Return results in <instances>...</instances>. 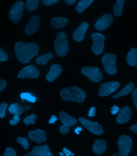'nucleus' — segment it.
<instances>
[{"label": "nucleus", "instance_id": "nucleus-1", "mask_svg": "<svg viewBox=\"0 0 137 156\" xmlns=\"http://www.w3.org/2000/svg\"><path fill=\"white\" fill-rule=\"evenodd\" d=\"M15 51L19 61L21 63L26 64L38 54L39 47L33 42L25 44L24 42L20 41L15 44Z\"/></svg>", "mask_w": 137, "mask_h": 156}, {"label": "nucleus", "instance_id": "nucleus-2", "mask_svg": "<svg viewBox=\"0 0 137 156\" xmlns=\"http://www.w3.org/2000/svg\"><path fill=\"white\" fill-rule=\"evenodd\" d=\"M60 93L61 98L65 101L82 103L84 102L86 96L85 91L76 86L64 88Z\"/></svg>", "mask_w": 137, "mask_h": 156}, {"label": "nucleus", "instance_id": "nucleus-3", "mask_svg": "<svg viewBox=\"0 0 137 156\" xmlns=\"http://www.w3.org/2000/svg\"><path fill=\"white\" fill-rule=\"evenodd\" d=\"M55 48L59 57H65L67 55L69 44L67 37L64 33L61 32L57 33L55 41Z\"/></svg>", "mask_w": 137, "mask_h": 156}, {"label": "nucleus", "instance_id": "nucleus-4", "mask_svg": "<svg viewBox=\"0 0 137 156\" xmlns=\"http://www.w3.org/2000/svg\"><path fill=\"white\" fill-rule=\"evenodd\" d=\"M116 60V55L112 53L105 54L102 57V62L105 71L109 75H114L117 73Z\"/></svg>", "mask_w": 137, "mask_h": 156}, {"label": "nucleus", "instance_id": "nucleus-5", "mask_svg": "<svg viewBox=\"0 0 137 156\" xmlns=\"http://www.w3.org/2000/svg\"><path fill=\"white\" fill-rule=\"evenodd\" d=\"M24 5V2L19 0L14 4L9 11V18L13 23H17L22 18Z\"/></svg>", "mask_w": 137, "mask_h": 156}, {"label": "nucleus", "instance_id": "nucleus-6", "mask_svg": "<svg viewBox=\"0 0 137 156\" xmlns=\"http://www.w3.org/2000/svg\"><path fill=\"white\" fill-rule=\"evenodd\" d=\"M117 145L119 149V156H127L131 150L132 141L130 137L127 135H121L117 140Z\"/></svg>", "mask_w": 137, "mask_h": 156}, {"label": "nucleus", "instance_id": "nucleus-7", "mask_svg": "<svg viewBox=\"0 0 137 156\" xmlns=\"http://www.w3.org/2000/svg\"><path fill=\"white\" fill-rule=\"evenodd\" d=\"M81 73L93 82L99 83L103 79V75L99 69L95 66H85L82 69Z\"/></svg>", "mask_w": 137, "mask_h": 156}, {"label": "nucleus", "instance_id": "nucleus-8", "mask_svg": "<svg viewBox=\"0 0 137 156\" xmlns=\"http://www.w3.org/2000/svg\"><path fill=\"white\" fill-rule=\"evenodd\" d=\"M92 39L93 41L92 51L95 55H98L103 52L104 47L105 37L99 33H94L92 34Z\"/></svg>", "mask_w": 137, "mask_h": 156}, {"label": "nucleus", "instance_id": "nucleus-9", "mask_svg": "<svg viewBox=\"0 0 137 156\" xmlns=\"http://www.w3.org/2000/svg\"><path fill=\"white\" fill-rule=\"evenodd\" d=\"M79 121L85 128L92 133L97 135L103 134L104 131L103 127L98 122L89 121L84 117L79 118Z\"/></svg>", "mask_w": 137, "mask_h": 156}, {"label": "nucleus", "instance_id": "nucleus-10", "mask_svg": "<svg viewBox=\"0 0 137 156\" xmlns=\"http://www.w3.org/2000/svg\"><path fill=\"white\" fill-rule=\"evenodd\" d=\"M120 86V83L115 81L103 83L99 86L98 94L100 97L108 96L116 91Z\"/></svg>", "mask_w": 137, "mask_h": 156}, {"label": "nucleus", "instance_id": "nucleus-11", "mask_svg": "<svg viewBox=\"0 0 137 156\" xmlns=\"http://www.w3.org/2000/svg\"><path fill=\"white\" fill-rule=\"evenodd\" d=\"M39 71L32 65H29L24 67L18 74L17 77L20 79H36L39 77Z\"/></svg>", "mask_w": 137, "mask_h": 156}, {"label": "nucleus", "instance_id": "nucleus-12", "mask_svg": "<svg viewBox=\"0 0 137 156\" xmlns=\"http://www.w3.org/2000/svg\"><path fill=\"white\" fill-rule=\"evenodd\" d=\"M114 20V16L111 14H105L97 20L94 27L97 30L102 31L110 26Z\"/></svg>", "mask_w": 137, "mask_h": 156}, {"label": "nucleus", "instance_id": "nucleus-13", "mask_svg": "<svg viewBox=\"0 0 137 156\" xmlns=\"http://www.w3.org/2000/svg\"><path fill=\"white\" fill-rule=\"evenodd\" d=\"M40 25V20L39 16L33 15L27 23L24 29V32L27 35H32L39 29Z\"/></svg>", "mask_w": 137, "mask_h": 156}, {"label": "nucleus", "instance_id": "nucleus-14", "mask_svg": "<svg viewBox=\"0 0 137 156\" xmlns=\"http://www.w3.org/2000/svg\"><path fill=\"white\" fill-rule=\"evenodd\" d=\"M25 156H52L49 147L46 144L34 147L32 151Z\"/></svg>", "mask_w": 137, "mask_h": 156}, {"label": "nucleus", "instance_id": "nucleus-15", "mask_svg": "<svg viewBox=\"0 0 137 156\" xmlns=\"http://www.w3.org/2000/svg\"><path fill=\"white\" fill-rule=\"evenodd\" d=\"M28 135L31 140L38 143L45 142L47 140L45 131L40 129L29 131Z\"/></svg>", "mask_w": 137, "mask_h": 156}, {"label": "nucleus", "instance_id": "nucleus-16", "mask_svg": "<svg viewBox=\"0 0 137 156\" xmlns=\"http://www.w3.org/2000/svg\"><path fill=\"white\" fill-rule=\"evenodd\" d=\"M89 28L88 23L84 22L74 31L73 34V39L76 42H80L84 39L86 32Z\"/></svg>", "mask_w": 137, "mask_h": 156}, {"label": "nucleus", "instance_id": "nucleus-17", "mask_svg": "<svg viewBox=\"0 0 137 156\" xmlns=\"http://www.w3.org/2000/svg\"><path fill=\"white\" fill-rule=\"evenodd\" d=\"M131 109L128 107H125L121 110L116 119V122L120 124L127 123L131 118Z\"/></svg>", "mask_w": 137, "mask_h": 156}, {"label": "nucleus", "instance_id": "nucleus-18", "mask_svg": "<svg viewBox=\"0 0 137 156\" xmlns=\"http://www.w3.org/2000/svg\"><path fill=\"white\" fill-rule=\"evenodd\" d=\"M63 71L62 67L59 65L53 64L50 69L49 72L46 75L47 81L52 82L58 77Z\"/></svg>", "mask_w": 137, "mask_h": 156}, {"label": "nucleus", "instance_id": "nucleus-19", "mask_svg": "<svg viewBox=\"0 0 137 156\" xmlns=\"http://www.w3.org/2000/svg\"><path fill=\"white\" fill-rule=\"evenodd\" d=\"M31 106L27 105L23 106L18 103H14L10 105L8 111L10 113L14 115L20 116L25 111L31 109Z\"/></svg>", "mask_w": 137, "mask_h": 156}, {"label": "nucleus", "instance_id": "nucleus-20", "mask_svg": "<svg viewBox=\"0 0 137 156\" xmlns=\"http://www.w3.org/2000/svg\"><path fill=\"white\" fill-rule=\"evenodd\" d=\"M59 119L63 125L72 127L78 122V120L70 115L64 111H61L59 114Z\"/></svg>", "mask_w": 137, "mask_h": 156}, {"label": "nucleus", "instance_id": "nucleus-21", "mask_svg": "<svg viewBox=\"0 0 137 156\" xmlns=\"http://www.w3.org/2000/svg\"><path fill=\"white\" fill-rule=\"evenodd\" d=\"M107 148V143L103 139H98L95 141L92 151L97 155H101L105 151Z\"/></svg>", "mask_w": 137, "mask_h": 156}, {"label": "nucleus", "instance_id": "nucleus-22", "mask_svg": "<svg viewBox=\"0 0 137 156\" xmlns=\"http://www.w3.org/2000/svg\"><path fill=\"white\" fill-rule=\"evenodd\" d=\"M67 19L60 17H53L51 20V25L56 29H61L68 23Z\"/></svg>", "mask_w": 137, "mask_h": 156}, {"label": "nucleus", "instance_id": "nucleus-23", "mask_svg": "<svg viewBox=\"0 0 137 156\" xmlns=\"http://www.w3.org/2000/svg\"><path fill=\"white\" fill-rule=\"evenodd\" d=\"M126 61L130 66H137V48H133L130 50L127 55Z\"/></svg>", "mask_w": 137, "mask_h": 156}, {"label": "nucleus", "instance_id": "nucleus-24", "mask_svg": "<svg viewBox=\"0 0 137 156\" xmlns=\"http://www.w3.org/2000/svg\"><path fill=\"white\" fill-rule=\"evenodd\" d=\"M135 85L133 83H128L121 91L113 96L112 98L115 99L120 97H123L130 94L134 90Z\"/></svg>", "mask_w": 137, "mask_h": 156}, {"label": "nucleus", "instance_id": "nucleus-25", "mask_svg": "<svg viewBox=\"0 0 137 156\" xmlns=\"http://www.w3.org/2000/svg\"><path fill=\"white\" fill-rule=\"evenodd\" d=\"M93 1L94 0H81L76 6L75 9L79 13H82Z\"/></svg>", "mask_w": 137, "mask_h": 156}, {"label": "nucleus", "instance_id": "nucleus-26", "mask_svg": "<svg viewBox=\"0 0 137 156\" xmlns=\"http://www.w3.org/2000/svg\"><path fill=\"white\" fill-rule=\"evenodd\" d=\"M125 0H116L113 7L114 15L116 16H120L122 14L123 8Z\"/></svg>", "mask_w": 137, "mask_h": 156}, {"label": "nucleus", "instance_id": "nucleus-27", "mask_svg": "<svg viewBox=\"0 0 137 156\" xmlns=\"http://www.w3.org/2000/svg\"><path fill=\"white\" fill-rule=\"evenodd\" d=\"M53 57V55L51 52H49L38 57L36 60V62L38 64L44 65L47 64L49 60Z\"/></svg>", "mask_w": 137, "mask_h": 156}, {"label": "nucleus", "instance_id": "nucleus-28", "mask_svg": "<svg viewBox=\"0 0 137 156\" xmlns=\"http://www.w3.org/2000/svg\"><path fill=\"white\" fill-rule=\"evenodd\" d=\"M39 3V0H27L25 7L28 11L31 12L36 9Z\"/></svg>", "mask_w": 137, "mask_h": 156}, {"label": "nucleus", "instance_id": "nucleus-29", "mask_svg": "<svg viewBox=\"0 0 137 156\" xmlns=\"http://www.w3.org/2000/svg\"><path fill=\"white\" fill-rule=\"evenodd\" d=\"M20 97L22 101L27 100L28 102H31L32 103H35L37 99V98L33 96L31 93H22L20 94Z\"/></svg>", "mask_w": 137, "mask_h": 156}, {"label": "nucleus", "instance_id": "nucleus-30", "mask_svg": "<svg viewBox=\"0 0 137 156\" xmlns=\"http://www.w3.org/2000/svg\"><path fill=\"white\" fill-rule=\"evenodd\" d=\"M16 141L23 147V149L25 150L29 149V144L28 139L26 138L17 137L16 138Z\"/></svg>", "mask_w": 137, "mask_h": 156}, {"label": "nucleus", "instance_id": "nucleus-31", "mask_svg": "<svg viewBox=\"0 0 137 156\" xmlns=\"http://www.w3.org/2000/svg\"><path fill=\"white\" fill-rule=\"evenodd\" d=\"M37 117L35 115L33 114L27 116L24 119L23 122L25 125H34L36 121Z\"/></svg>", "mask_w": 137, "mask_h": 156}, {"label": "nucleus", "instance_id": "nucleus-32", "mask_svg": "<svg viewBox=\"0 0 137 156\" xmlns=\"http://www.w3.org/2000/svg\"><path fill=\"white\" fill-rule=\"evenodd\" d=\"M8 104L6 102L0 103V118L3 119L6 114L5 110Z\"/></svg>", "mask_w": 137, "mask_h": 156}, {"label": "nucleus", "instance_id": "nucleus-33", "mask_svg": "<svg viewBox=\"0 0 137 156\" xmlns=\"http://www.w3.org/2000/svg\"><path fill=\"white\" fill-rule=\"evenodd\" d=\"M8 59L7 53L4 49L0 47V62H6Z\"/></svg>", "mask_w": 137, "mask_h": 156}, {"label": "nucleus", "instance_id": "nucleus-34", "mask_svg": "<svg viewBox=\"0 0 137 156\" xmlns=\"http://www.w3.org/2000/svg\"><path fill=\"white\" fill-rule=\"evenodd\" d=\"M4 156H16V153L15 150L12 148L8 147L6 148L3 154Z\"/></svg>", "mask_w": 137, "mask_h": 156}, {"label": "nucleus", "instance_id": "nucleus-35", "mask_svg": "<svg viewBox=\"0 0 137 156\" xmlns=\"http://www.w3.org/2000/svg\"><path fill=\"white\" fill-rule=\"evenodd\" d=\"M70 126L65 125H62L59 128V131L62 135H65L70 131Z\"/></svg>", "mask_w": 137, "mask_h": 156}, {"label": "nucleus", "instance_id": "nucleus-36", "mask_svg": "<svg viewBox=\"0 0 137 156\" xmlns=\"http://www.w3.org/2000/svg\"><path fill=\"white\" fill-rule=\"evenodd\" d=\"M58 0H42L43 4L45 6H52L56 3Z\"/></svg>", "mask_w": 137, "mask_h": 156}, {"label": "nucleus", "instance_id": "nucleus-37", "mask_svg": "<svg viewBox=\"0 0 137 156\" xmlns=\"http://www.w3.org/2000/svg\"><path fill=\"white\" fill-rule=\"evenodd\" d=\"M133 102L137 110V88L134 89L132 93Z\"/></svg>", "mask_w": 137, "mask_h": 156}, {"label": "nucleus", "instance_id": "nucleus-38", "mask_svg": "<svg viewBox=\"0 0 137 156\" xmlns=\"http://www.w3.org/2000/svg\"><path fill=\"white\" fill-rule=\"evenodd\" d=\"M96 107H92L90 108V109L89 111V113H88V117H92L96 116Z\"/></svg>", "mask_w": 137, "mask_h": 156}, {"label": "nucleus", "instance_id": "nucleus-39", "mask_svg": "<svg viewBox=\"0 0 137 156\" xmlns=\"http://www.w3.org/2000/svg\"><path fill=\"white\" fill-rule=\"evenodd\" d=\"M7 86V82L3 79H0V92L3 90Z\"/></svg>", "mask_w": 137, "mask_h": 156}, {"label": "nucleus", "instance_id": "nucleus-40", "mask_svg": "<svg viewBox=\"0 0 137 156\" xmlns=\"http://www.w3.org/2000/svg\"><path fill=\"white\" fill-rule=\"evenodd\" d=\"M111 111H110L111 114L116 115L120 110V108L117 106L114 105L111 108Z\"/></svg>", "mask_w": 137, "mask_h": 156}, {"label": "nucleus", "instance_id": "nucleus-41", "mask_svg": "<svg viewBox=\"0 0 137 156\" xmlns=\"http://www.w3.org/2000/svg\"><path fill=\"white\" fill-rule=\"evenodd\" d=\"M63 151L64 153L65 154L66 156H74V153H71V151L70 150H68L67 149H66V148L64 147L63 148Z\"/></svg>", "mask_w": 137, "mask_h": 156}, {"label": "nucleus", "instance_id": "nucleus-42", "mask_svg": "<svg viewBox=\"0 0 137 156\" xmlns=\"http://www.w3.org/2000/svg\"><path fill=\"white\" fill-rule=\"evenodd\" d=\"M58 119V118L56 116L52 115V117H51L49 121V124L54 123Z\"/></svg>", "mask_w": 137, "mask_h": 156}, {"label": "nucleus", "instance_id": "nucleus-43", "mask_svg": "<svg viewBox=\"0 0 137 156\" xmlns=\"http://www.w3.org/2000/svg\"><path fill=\"white\" fill-rule=\"evenodd\" d=\"M129 130H132L134 132V133L137 134V123L129 127Z\"/></svg>", "mask_w": 137, "mask_h": 156}, {"label": "nucleus", "instance_id": "nucleus-44", "mask_svg": "<svg viewBox=\"0 0 137 156\" xmlns=\"http://www.w3.org/2000/svg\"><path fill=\"white\" fill-rule=\"evenodd\" d=\"M82 130V128L80 127V126H78L76 128L74 129V132L77 135H78L79 134V132Z\"/></svg>", "mask_w": 137, "mask_h": 156}, {"label": "nucleus", "instance_id": "nucleus-45", "mask_svg": "<svg viewBox=\"0 0 137 156\" xmlns=\"http://www.w3.org/2000/svg\"><path fill=\"white\" fill-rule=\"evenodd\" d=\"M76 0H65V3L69 5H71L75 2Z\"/></svg>", "mask_w": 137, "mask_h": 156}, {"label": "nucleus", "instance_id": "nucleus-46", "mask_svg": "<svg viewBox=\"0 0 137 156\" xmlns=\"http://www.w3.org/2000/svg\"><path fill=\"white\" fill-rule=\"evenodd\" d=\"M12 119H13L15 120L17 122H19L20 121V118L18 115H14Z\"/></svg>", "mask_w": 137, "mask_h": 156}, {"label": "nucleus", "instance_id": "nucleus-47", "mask_svg": "<svg viewBox=\"0 0 137 156\" xmlns=\"http://www.w3.org/2000/svg\"><path fill=\"white\" fill-rule=\"evenodd\" d=\"M9 123L10 125L12 126H15V125H17L18 122L15 120L11 119L9 120Z\"/></svg>", "mask_w": 137, "mask_h": 156}, {"label": "nucleus", "instance_id": "nucleus-48", "mask_svg": "<svg viewBox=\"0 0 137 156\" xmlns=\"http://www.w3.org/2000/svg\"><path fill=\"white\" fill-rule=\"evenodd\" d=\"M118 154H116V153H115V154H113L112 155V156H118Z\"/></svg>", "mask_w": 137, "mask_h": 156}]
</instances>
